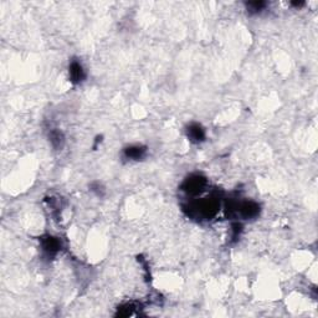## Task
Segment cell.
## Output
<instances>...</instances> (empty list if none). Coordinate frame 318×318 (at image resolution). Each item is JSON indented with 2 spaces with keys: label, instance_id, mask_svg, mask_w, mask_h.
<instances>
[{
  "label": "cell",
  "instance_id": "1",
  "mask_svg": "<svg viewBox=\"0 0 318 318\" xmlns=\"http://www.w3.org/2000/svg\"><path fill=\"white\" fill-rule=\"evenodd\" d=\"M220 209V202L215 198H205V199L192 202L184 207V212L192 217H200L204 220H212L216 216Z\"/></svg>",
  "mask_w": 318,
  "mask_h": 318
},
{
  "label": "cell",
  "instance_id": "2",
  "mask_svg": "<svg viewBox=\"0 0 318 318\" xmlns=\"http://www.w3.org/2000/svg\"><path fill=\"white\" fill-rule=\"evenodd\" d=\"M208 182L207 178L202 174H193L188 177L187 179L183 182L182 190L189 195H198L202 192H204L205 187H207Z\"/></svg>",
  "mask_w": 318,
  "mask_h": 318
},
{
  "label": "cell",
  "instance_id": "3",
  "mask_svg": "<svg viewBox=\"0 0 318 318\" xmlns=\"http://www.w3.org/2000/svg\"><path fill=\"white\" fill-rule=\"evenodd\" d=\"M261 212V207L256 202L252 200H246V202L237 203L236 214H239L242 219L251 220L256 219Z\"/></svg>",
  "mask_w": 318,
  "mask_h": 318
},
{
  "label": "cell",
  "instance_id": "4",
  "mask_svg": "<svg viewBox=\"0 0 318 318\" xmlns=\"http://www.w3.org/2000/svg\"><path fill=\"white\" fill-rule=\"evenodd\" d=\"M41 250L46 259H54L61 250V241L57 237L46 235L41 237Z\"/></svg>",
  "mask_w": 318,
  "mask_h": 318
},
{
  "label": "cell",
  "instance_id": "5",
  "mask_svg": "<svg viewBox=\"0 0 318 318\" xmlns=\"http://www.w3.org/2000/svg\"><path fill=\"white\" fill-rule=\"evenodd\" d=\"M69 74L72 84H81L86 79V72H85L84 66L77 60H72L71 61L69 66Z\"/></svg>",
  "mask_w": 318,
  "mask_h": 318
},
{
  "label": "cell",
  "instance_id": "6",
  "mask_svg": "<svg viewBox=\"0 0 318 318\" xmlns=\"http://www.w3.org/2000/svg\"><path fill=\"white\" fill-rule=\"evenodd\" d=\"M187 137L193 143H202L205 141V129L199 123H190L187 127Z\"/></svg>",
  "mask_w": 318,
  "mask_h": 318
},
{
  "label": "cell",
  "instance_id": "7",
  "mask_svg": "<svg viewBox=\"0 0 318 318\" xmlns=\"http://www.w3.org/2000/svg\"><path fill=\"white\" fill-rule=\"evenodd\" d=\"M124 158L128 160H142L147 156V147L144 146H129L123 151Z\"/></svg>",
  "mask_w": 318,
  "mask_h": 318
},
{
  "label": "cell",
  "instance_id": "8",
  "mask_svg": "<svg viewBox=\"0 0 318 318\" xmlns=\"http://www.w3.org/2000/svg\"><path fill=\"white\" fill-rule=\"evenodd\" d=\"M49 141L51 143L52 148L56 151H61L65 144V137L60 129H52L49 133Z\"/></svg>",
  "mask_w": 318,
  "mask_h": 318
},
{
  "label": "cell",
  "instance_id": "9",
  "mask_svg": "<svg viewBox=\"0 0 318 318\" xmlns=\"http://www.w3.org/2000/svg\"><path fill=\"white\" fill-rule=\"evenodd\" d=\"M267 6L266 1H262V0H256V1H249L246 2V9L247 12L251 15L260 14L262 10H265V7Z\"/></svg>",
  "mask_w": 318,
  "mask_h": 318
},
{
  "label": "cell",
  "instance_id": "10",
  "mask_svg": "<svg viewBox=\"0 0 318 318\" xmlns=\"http://www.w3.org/2000/svg\"><path fill=\"white\" fill-rule=\"evenodd\" d=\"M90 190H91L92 193H95L97 197H104L105 194V187L99 182L91 183V184H90Z\"/></svg>",
  "mask_w": 318,
  "mask_h": 318
},
{
  "label": "cell",
  "instance_id": "11",
  "mask_svg": "<svg viewBox=\"0 0 318 318\" xmlns=\"http://www.w3.org/2000/svg\"><path fill=\"white\" fill-rule=\"evenodd\" d=\"M232 239L234 240H237L239 239V236H240V234H241V231H242V225L241 224H239V222H236V224H234L232 225Z\"/></svg>",
  "mask_w": 318,
  "mask_h": 318
},
{
  "label": "cell",
  "instance_id": "12",
  "mask_svg": "<svg viewBox=\"0 0 318 318\" xmlns=\"http://www.w3.org/2000/svg\"><path fill=\"white\" fill-rule=\"evenodd\" d=\"M291 4L294 5V6L300 7V6H302V5H305V2H304V1H292Z\"/></svg>",
  "mask_w": 318,
  "mask_h": 318
}]
</instances>
